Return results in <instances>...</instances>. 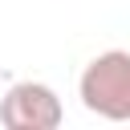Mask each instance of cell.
Here are the masks:
<instances>
[{
    "label": "cell",
    "instance_id": "1",
    "mask_svg": "<svg viewBox=\"0 0 130 130\" xmlns=\"http://www.w3.org/2000/svg\"><path fill=\"white\" fill-rule=\"evenodd\" d=\"M77 98L89 114L106 122H130V53H98L77 77Z\"/></svg>",
    "mask_w": 130,
    "mask_h": 130
},
{
    "label": "cell",
    "instance_id": "2",
    "mask_svg": "<svg viewBox=\"0 0 130 130\" xmlns=\"http://www.w3.org/2000/svg\"><path fill=\"white\" fill-rule=\"evenodd\" d=\"M61 118V98L45 81H16L0 98V122L8 130H57Z\"/></svg>",
    "mask_w": 130,
    "mask_h": 130
}]
</instances>
